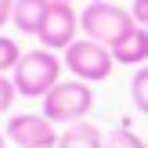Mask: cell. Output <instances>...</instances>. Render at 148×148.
I'll list each match as a JSON object with an SVG mask.
<instances>
[{
    "instance_id": "1",
    "label": "cell",
    "mask_w": 148,
    "mask_h": 148,
    "mask_svg": "<svg viewBox=\"0 0 148 148\" xmlns=\"http://www.w3.org/2000/svg\"><path fill=\"white\" fill-rule=\"evenodd\" d=\"M62 58L54 51L40 47V51H25L18 62V69L11 72V83L18 90V98H47L58 83H62Z\"/></svg>"
},
{
    "instance_id": "2",
    "label": "cell",
    "mask_w": 148,
    "mask_h": 148,
    "mask_svg": "<svg viewBox=\"0 0 148 148\" xmlns=\"http://www.w3.org/2000/svg\"><path fill=\"white\" fill-rule=\"evenodd\" d=\"M134 25H137L134 14H130L127 7H119V4H108V0H94V4H87L83 14H79L83 36L94 40V43H105L108 51H112Z\"/></svg>"
},
{
    "instance_id": "3",
    "label": "cell",
    "mask_w": 148,
    "mask_h": 148,
    "mask_svg": "<svg viewBox=\"0 0 148 148\" xmlns=\"http://www.w3.org/2000/svg\"><path fill=\"white\" fill-rule=\"evenodd\" d=\"M90 108H94V90L83 79H62V83L43 98V116H47L54 127L83 123Z\"/></svg>"
},
{
    "instance_id": "4",
    "label": "cell",
    "mask_w": 148,
    "mask_h": 148,
    "mask_svg": "<svg viewBox=\"0 0 148 148\" xmlns=\"http://www.w3.org/2000/svg\"><path fill=\"white\" fill-rule=\"evenodd\" d=\"M65 69L72 72L76 79H83V83H101V79H108L112 76V65H116V58H112V51L105 47V43H94V40H76L72 47H65Z\"/></svg>"
},
{
    "instance_id": "5",
    "label": "cell",
    "mask_w": 148,
    "mask_h": 148,
    "mask_svg": "<svg viewBox=\"0 0 148 148\" xmlns=\"http://www.w3.org/2000/svg\"><path fill=\"white\" fill-rule=\"evenodd\" d=\"M76 33H79V14L72 11V4H51V11H47L36 36H40V43L47 51H65L79 40Z\"/></svg>"
},
{
    "instance_id": "6",
    "label": "cell",
    "mask_w": 148,
    "mask_h": 148,
    "mask_svg": "<svg viewBox=\"0 0 148 148\" xmlns=\"http://www.w3.org/2000/svg\"><path fill=\"white\" fill-rule=\"evenodd\" d=\"M7 137H11L18 148H58V130L47 116H33V112H22L7 119Z\"/></svg>"
},
{
    "instance_id": "7",
    "label": "cell",
    "mask_w": 148,
    "mask_h": 148,
    "mask_svg": "<svg viewBox=\"0 0 148 148\" xmlns=\"http://www.w3.org/2000/svg\"><path fill=\"white\" fill-rule=\"evenodd\" d=\"M112 58H116V65H134V69H141V65L148 62V29L134 25L112 47Z\"/></svg>"
},
{
    "instance_id": "8",
    "label": "cell",
    "mask_w": 148,
    "mask_h": 148,
    "mask_svg": "<svg viewBox=\"0 0 148 148\" xmlns=\"http://www.w3.org/2000/svg\"><path fill=\"white\" fill-rule=\"evenodd\" d=\"M47 11H51V0H14L11 22H14L18 33L36 36V33H40V25H43V18H47Z\"/></svg>"
},
{
    "instance_id": "9",
    "label": "cell",
    "mask_w": 148,
    "mask_h": 148,
    "mask_svg": "<svg viewBox=\"0 0 148 148\" xmlns=\"http://www.w3.org/2000/svg\"><path fill=\"white\" fill-rule=\"evenodd\" d=\"M58 148H105V134H101L94 123H72V127L62 130L58 137Z\"/></svg>"
},
{
    "instance_id": "10",
    "label": "cell",
    "mask_w": 148,
    "mask_h": 148,
    "mask_svg": "<svg viewBox=\"0 0 148 148\" xmlns=\"http://www.w3.org/2000/svg\"><path fill=\"white\" fill-rule=\"evenodd\" d=\"M130 98H134L137 112L148 116V65H141V69L130 76Z\"/></svg>"
},
{
    "instance_id": "11",
    "label": "cell",
    "mask_w": 148,
    "mask_h": 148,
    "mask_svg": "<svg viewBox=\"0 0 148 148\" xmlns=\"http://www.w3.org/2000/svg\"><path fill=\"white\" fill-rule=\"evenodd\" d=\"M18 62H22V47L11 40V36L0 33V76H4V72H14Z\"/></svg>"
},
{
    "instance_id": "12",
    "label": "cell",
    "mask_w": 148,
    "mask_h": 148,
    "mask_svg": "<svg viewBox=\"0 0 148 148\" xmlns=\"http://www.w3.org/2000/svg\"><path fill=\"white\" fill-rule=\"evenodd\" d=\"M105 148H148L137 134H130V130H116V134L105 137Z\"/></svg>"
},
{
    "instance_id": "13",
    "label": "cell",
    "mask_w": 148,
    "mask_h": 148,
    "mask_svg": "<svg viewBox=\"0 0 148 148\" xmlns=\"http://www.w3.org/2000/svg\"><path fill=\"white\" fill-rule=\"evenodd\" d=\"M14 98H18V90H14V83L7 76H0V112H7V108L14 105Z\"/></svg>"
},
{
    "instance_id": "14",
    "label": "cell",
    "mask_w": 148,
    "mask_h": 148,
    "mask_svg": "<svg viewBox=\"0 0 148 148\" xmlns=\"http://www.w3.org/2000/svg\"><path fill=\"white\" fill-rule=\"evenodd\" d=\"M130 14H134V22L141 29H148V0H134L130 4Z\"/></svg>"
},
{
    "instance_id": "15",
    "label": "cell",
    "mask_w": 148,
    "mask_h": 148,
    "mask_svg": "<svg viewBox=\"0 0 148 148\" xmlns=\"http://www.w3.org/2000/svg\"><path fill=\"white\" fill-rule=\"evenodd\" d=\"M11 14H14V0H0V29L11 22Z\"/></svg>"
},
{
    "instance_id": "16",
    "label": "cell",
    "mask_w": 148,
    "mask_h": 148,
    "mask_svg": "<svg viewBox=\"0 0 148 148\" xmlns=\"http://www.w3.org/2000/svg\"><path fill=\"white\" fill-rule=\"evenodd\" d=\"M51 4H72V0H51Z\"/></svg>"
},
{
    "instance_id": "17",
    "label": "cell",
    "mask_w": 148,
    "mask_h": 148,
    "mask_svg": "<svg viewBox=\"0 0 148 148\" xmlns=\"http://www.w3.org/2000/svg\"><path fill=\"white\" fill-rule=\"evenodd\" d=\"M0 148H4V134H0Z\"/></svg>"
}]
</instances>
